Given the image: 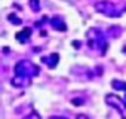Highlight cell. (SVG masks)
<instances>
[{
  "instance_id": "17",
  "label": "cell",
  "mask_w": 126,
  "mask_h": 119,
  "mask_svg": "<svg viewBox=\"0 0 126 119\" xmlns=\"http://www.w3.org/2000/svg\"><path fill=\"white\" fill-rule=\"evenodd\" d=\"M122 98H123V101H125V103H126V95H125V97H122Z\"/></svg>"
},
{
  "instance_id": "16",
  "label": "cell",
  "mask_w": 126,
  "mask_h": 119,
  "mask_svg": "<svg viewBox=\"0 0 126 119\" xmlns=\"http://www.w3.org/2000/svg\"><path fill=\"white\" fill-rule=\"evenodd\" d=\"M49 119H67V118H64V116H50Z\"/></svg>"
},
{
  "instance_id": "5",
  "label": "cell",
  "mask_w": 126,
  "mask_h": 119,
  "mask_svg": "<svg viewBox=\"0 0 126 119\" xmlns=\"http://www.w3.org/2000/svg\"><path fill=\"white\" fill-rule=\"evenodd\" d=\"M49 24H50L52 28L56 30V31H67V24H65V21L62 20V18H59V17H53L52 20H49Z\"/></svg>"
},
{
  "instance_id": "15",
  "label": "cell",
  "mask_w": 126,
  "mask_h": 119,
  "mask_svg": "<svg viewBox=\"0 0 126 119\" xmlns=\"http://www.w3.org/2000/svg\"><path fill=\"white\" fill-rule=\"evenodd\" d=\"M76 119H89V118H88L86 115H83V113H80V115H77V116H76Z\"/></svg>"
},
{
  "instance_id": "8",
  "label": "cell",
  "mask_w": 126,
  "mask_h": 119,
  "mask_svg": "<svg viewBox=\"0 0 126 119\" xmlns=\"http://www.w3.org/2000/svg\"><path fill=\"white\" fill-rule=\"evenodd\" d=\"M30 82H31V79L22 78V76H18V75H15V76L12 78V80H11L12 86H15V88H22V86H27Z\"/></svg>"
},
{
  "instance_id": "4",
  "label": "cell",
  "mask_w": 126,
  "mask_h": 119,
  "mask_svg": "<svg viewBox=\"0 0 126 119\" xmlns=\"http://www.w3.org/2000/svg\"><path fill=\"white\" fill-rule=\"evenodd\" d=\"M105 103L108 106L114 107L119 112V115H120L122 119H126V103L123 101V98H119L114 94H107L105 95Z\"/></svg>"
},
{
  "instance_id": "11",
  "label": "cell",
  "mask_w": 126,
  "mask_h": 119,
  "mask_svg": "<svg viewBox=\"0 0 126 119\" xmlns=\"http://www.w3.org/2000/svg\"><path fill=\"white\" fill-rule=\"evenodd\" d=\"M8 21H11V22H12V24H15V25H21V24H22V20H21V18H18L15 14L8 15Z\"/></svg>"
},
{
  "instance_id": "10",
  "label": "cell",
  "mask_w": 126,
  "mask_h": 119,
  "mask_svg": "<svg viewBox=\"0 0 126 119\" xmlns=\"http://www.w3.org/2000/svg\"><path fill=\"white\" fill-rule=\"evenodd\" d=\"M120 33H122V28H120V27H110V28L107 30L105 36H108V37L114 39V37H119V34H120Z\"/></svg>"
},
{
  "instance_id": "3",
  "label": "cell",
  "mask_w": 126,
  "mask_h": 119,
  "mask_svg": "<svg viewBox=\"0 0 126 119\" xmlns=\"http://www.w3.org/2000/svg\"><path fill=\"white\" fill-rule=\"evenodd\" d=\"M95 11H98L99 14L105 15V17H110V18H119L123 15V12L126 11V8H119L117 5L111 3V2H105V0H99L94 5Z\"/></svg>"
},
{
  "instance_id": "2",
  "label": "cell",
  "mask_w": 126,
  "mask_h": 119,
  "mask_svg": "<svg viewBox=\"0 0 126 119\" xmlns=\"http://www.w3.org/2000/svg\"><path fill=\"white\" fill-rule=\"evenodd\" d=\"M15 75L18 76H22V78H27V79H31L34 76H39L40 73V67L36 66L34 63L28 61V60H21L15 64Z\"/></svg>"
},
{
  "instance_id": "13",
  "label": "cell",
  "mask_w": 126,
  "mask_h": 119,
  "mask_svg": "<svg viewBox=\"0 0 126 119\" xmlns=\"http://www.w3.org/2000/svg\"><path fill=\"white\" fill-rule=\"evenodd\" d=\"M24 119H40V115L37 113V112H31L28 116H25Z\"/></svg>"
},
{
  "instance_id": "1",
  "label": "cell",
  "mask_w": 126,
  "mask_h": 119,
  "mask_svg": "<svg viewBox=\"0 0 126 119\" xmlns=\"http://www.w3.org/2000/svg\"><path fill=\"white\" fill-rule=\"evenodd\" d=\"M86 39H88V46L91 49H101L102 55L108 49V43H107L105 34L99 28H89L88 33H86Z\"/></svg>"
},
{
  "instance_id": "6",
  "label": "cell",
  "mask_w": 126,
  "mask_h": 119,
  "mask_svg": "<svg viewBox=\"0 0 126 119\" xmlns=\"http://www.w3.org/2000/svg\"><path fill=\"white\" fill-rule=\"evenodd\" d=\"M42 61H43L49 69H55V67L58 66V63H59V54L53 52V54H50V55H47V57H43Z\"/></svg>"
},
{
  "instance_id": "14",
  "label": "cell",
  "mask_w": 126,
  "mask_h": 119,
  "mask_svg": "<svg viewBox=\"0 0 126 119\" xmlns=\"http://www.w3.org/2000/svg\"><path fill=\"white\" fill-rule=\"evenodd\" d=\"M83 103H85V100H83V98H80V100L74 98V100H73V104H76V106H79V104H83Z\"/></svg>"
},
{
  "instance_id": "9",
  "label": "cell",
  "mask_w": 126,
  "mask_h": 119,
  "mask_svg": "<svg viewBox=\"0 0 126 119\" xmlns=\"http://www.w3.org/2000/svg\"><path fill=\"white\" fill-rule=\"evenodd\" d=\"M111 86L116 91H125L126 92V82L125 80H119V79H113L111 80Z\"/></svg>"
},
{
  "instance_id": "12",
  "label": "cell",
  "mask_w": 126,
  "mask_h": 119,
  "mask_svg": "<svg viewBox=\"0 0 126 119\" xmlns=\"http://www.w3.org/2000/svg\"><path fill=\"white\" fill-rule=\"evenodd\" d=\"M28 3H30V8L33 12H39L40 11V2L39 0H28Z\"/></svg>"
},
{
  "instance_id": "7",
  "label": "cell",
  "mask_w": 126,
  "mask_h": 119,
  "mask_svg": "<svg viewBox=\"0 0 126 119\" xmlns=\"http://www.w3.org/2000/svg\"><path fill=\"white\" fill-rule=\"evenodd\" d=\"M31 34H33V30L30 28V27H24L21 31H18L16 33V40L19 42V43H28V40H30V37H31Z\"/></svg>"
}]
</instances>
